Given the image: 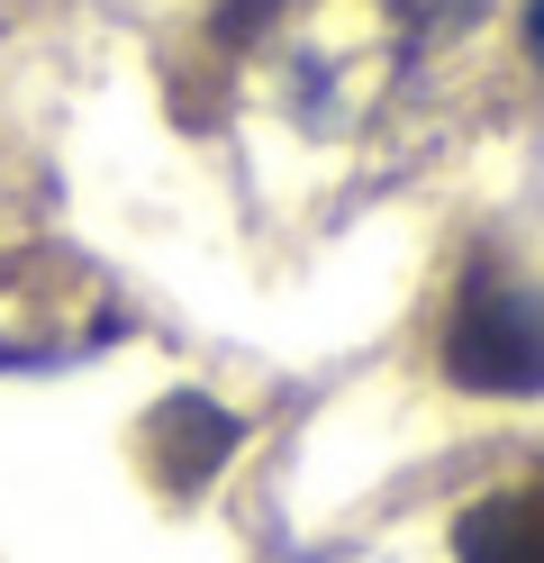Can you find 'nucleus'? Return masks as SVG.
Returning <instances> with one entry per match:
<instances>
[{"instance_id":"3","label":"nucleus","mask_w":544,"mask_h":563,"mask_svg":"<svg viewBox=\"0 0 544 563\" xmlns=\"http://www.w3.org/2000/svg\"><path fill=\"white\" fill-rule=\"evenodd\" d=\"M526 46L544 55V0H526Z\"/></svg>"},{"instance_id":"2","label":"nucleus","mask_w":544,"mask_h":563,"mask_svg":"<svg viewBox=\"0 0 544 563\" xmlns=\"http://www.w3.org/2000/svg\"><path fill=\"white\" fill-rule=\"evenodd\" d=\"M454 554H463V563H544V482L490 490L481 509H463Z\"/></svg>"},{"instance_id":"1","label":"nucleus","mask_w":544,"mask_h":563,"mask_svg":"<svg viewBox=\"0 0 544 563\" xmlns=\"http://www.w3.org/2000/svg\"><path fill=\"white\" fill-rule=\"evenodd\" d=\"M445 373L463 391H490V400L544 391V291H526V282H471L454 300V328H445Z\"/></svg>"}]
</instances>
